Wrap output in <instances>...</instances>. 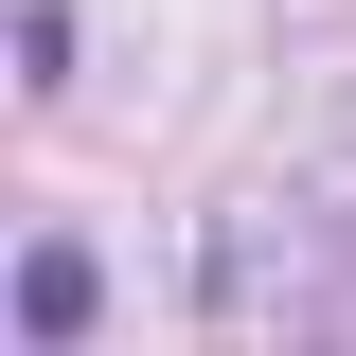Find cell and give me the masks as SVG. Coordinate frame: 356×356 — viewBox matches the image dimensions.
Returning <instances> with one entry per match:
<instances>
[{
	"label": "cell",
	"instance_id": "obj_2",
	"mask_svg": "<svg viewBox=\"0 0 356 356\" xmlns=\"http://www.w3.org/2000/svg\"><path fill=\"white\" fill-rule=\"evenodd\" d=\"M18 89H72V0H18Z\"/></svg>",
	"mask_w": 356,
	"mask_h": 356
},
{
	"label": "cell",
	"instance_id": "obj_1",
	"mask_svg": "<svg viewBox=\"0 0 356 356\" xmlns=\"http://www.w3.org/2000/svg\"><path fill=\"white\" fill-rule=\"evenodd\" d=\"M89 321H107V267H89L72 232H36V250H18V356H72Z\"/></svg>",
	"mask_w": 356,
	"mask_h": 356
}]
</instances>
